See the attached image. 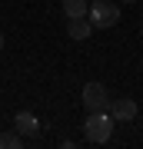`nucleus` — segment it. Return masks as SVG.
I'll return each instance as SVG.
<instances>
[{
	"instance_id": "20e7f679",
	"label": "nucleus",
	"mask_w": 143,
	"mask_h": 149,
	"mask_svg": "<svg viewBox=\"0 0 143 149\" xmlns=\"http://www.w3.org/2000/svg\"><path fill=\"white\" fill-rule=\"evenodd\" d=\"M13 129H17V133H20L23 139H33V136L40 133V119L33 116L30 109H20V113L13 116Z\"/></svg>"
},
{
	"instance_id": "6e6552de",
	"label": "nucleus",
	"mask_w": 143,
	"mask_h": 149,
	"mask_svg": "<svg viewBox=\"0 0 143 149\" xmlns=\"http://www.w3.org/2000/svg\"><path fill=\"white\" fill-rule=\"evenodd\" d=\"M23 146V136L17 133V129H10V133H0V149H20Z\"/></svg>"
},
{
	"instance_id": "1a4fd4ad",
	"label": "nucleus",
	"mask_w": 143,
	"mask_h": 149,
	"mask_svg": "<svg viewBox=\"0 0 143 149\" xmlns=\"http://www.w3.org/2000/svg\"><path fill=\"white\" fill-rule=\"evenodd\" d=\"M120 3H137V0H120Z\"/></svg>"
},
{
	"instance_id": "9d476101",
	"label": "nucleus",
	"mask_w": 143,
	"mask_h": 149,
	"mask_svg": "<svg viewBox=\"0 0 143 149\" xmlns=\"http://www.w3.org/2000/svg\"><path fill=\"white\" fill-rule=\"evenodd\" d=\"M0 50H4V37H0Z\"/></svg>"
},
{
	"instance_id": "423d86ee",
	"label": "nucleus",
	"mask_w": 143,
	"mask_h": 149,
	"mask_svg": "<svg viewBox=\"0 0 143 149\" xmlns=\"http://www.w3.org/2000/svg\"><path fill=\"white\" fill-rule=\"evenodd\" d=\"M93 33V23L87 17H67V37L70 40H90Z\"/></svg>"
},
{
	"instance_id": "0eeeda50",
	"label": "nucleus",
	"mask_w": 143,
	"mask_h": 149,
	"mask_svg": "<svg viewBox=\"0 0 143 149\" xmlns=\"http://www.w3.org/2000/svg\"><path fill=\"white\" fill-rule=\"evenodd\" d=\"M90 3L87 0H63V17H87Z\"/></svg>"
},
{
	"instance_id": "39448f33",
	"label": "nucleus",
	"mask_w": 143,
	"mask_h": 149,
	"mask_svg": "<svg viewBox=\"0 0 143 149\" xmlns=\"http://www.w3.org/2000/svg\"><path fill=\"white\" fill-rule=\"evenodd\" d=\"M110 116H113V119H120V123H130V119H137V100H130V96L110 100Z\"/></svg>"
},
{
	"instance_id": "f257e3e1",
	"label": "nucleus",
	"mask_w": 143,
	"mask_h": 149,
	"mask_svg": "<svg viewBox=\"0 0 143 149\" xmlns=\"http://www.w3.org/2000/svg\"><path fill=\"white\" fill-rule=\"evenodd\" d=\"M110 136H113V116L110 113H87V119H83V139L87 143L103 146V143H110Z\"/></svg>"
},
{
	"instance_id": "9b49d317",
	"label": "nucleus",
	"mask_w": 143,
	"mask_h": 149,
	"mask_svg": "<svg viewBox=\"0 0 143 149\" xmlns=\"http://www.w3.org/2000/svg\"><path fill=\"white\" fill-rule=\"evenodd\" d=\"M140 37H143V23H140Z\"/></svg>"
},
{
	"instance_id": "7ed1b4c3",
	"label": "nucleus",
	"mask_w": 143,
	"mask_h": 149,
	"mask_svg": "<svg viewBox=\"0 0 143 149\" xmlns=\"http://www.w3.org/2000/svg\"><path fill=\"white\" fill-rule=\"evenodd\" d=\"M80 103H83L87 113H110V93H106L103 83H87L83 93H80Z\"/></svg>"
},
{
	"instance_id": "f03ea898",
	"label": "nucleus",
	"mask_w": 143,
	"mask_h": 149,
	"mask_svg": "<svg viewBox=\"0 0 143 149\" xmlns=\"http://www.w3.org/2000/svg\"><path fill=\"white\" fill-rule=\"evenodd\" d=\"M87 17H90L93 30H110V27L120 23V10H117L113 0H93L90 10H87Z\"/></svg>"
}]
</instances>
